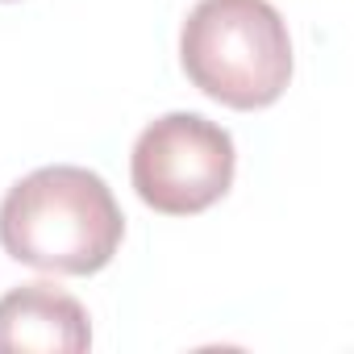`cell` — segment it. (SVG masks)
Here are the masks:
<instances>
[{
  "mask_svg": "<svg viewBox=\"0 0 354 354\" xmlns=\"http://www.w3.org/2000/svg\"><path fill=\"white\" fill-rule=\"evenodd\" d=\"M125 238L121 205L88 167H38L0 201V246L46 275H96Z\"/></svg>",
  "mask_w": 354,
  "mask_h": 354,
  "instance_id": "1",
  "label": "cell"
},
{
  "mask_svg": "<svg viewBox=\"0 0 354 354\" xmlns=\"http://www.w3.org/2000/svg\"><path fill=\"white\" fill-rule=\"evenodd\" d=\"M188 80L230 109H267L292 80V38L271 0H201L180 34Z\"/></svg>",
  "mask_w": 354,
  "mask_h": 354,
  "instance_id": "2",
  "label": "cell"
},
{
  "mask_svg": "<svg viewBox=\"0 0 354 354\" xmlns=\"http://www.w3.org/2000/svg\"><path fill=\"white\" fill-rule=\"evenodd\" d=\"M234 138L201 113H167L150 121L129 158L142 205L167 217L213 209L234 184Z\"/></svg>",
  "mask_w": 354,
  "mask_h": 354,
  "instance_id": "3",
  "label": "cell"
},
{
  "mask_svg": "<svg viewBox=\"0 0 354 354\" xmlns=\"http://www.w3.org/2000/svg\"><path fill=\"white\" fill-rule=\"evenodd\" d=\"M92 346L88 313L55 283H21L0 296V354H80Z\"/></svg>",
  "mask_w": 354,
  "mask_h": 354,
  "instance_id": "4",
  "label": "cell"
}]
</instances>
